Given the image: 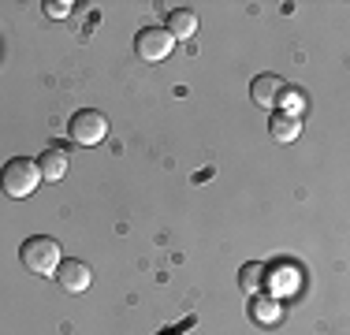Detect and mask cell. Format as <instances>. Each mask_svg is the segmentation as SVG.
I'll return each mask as SVG.
<instances>
[{"label":"cell","instance_id":"cell-1","mask_svg":"<svg viewBox=\"0 0 350 335\" xmlns=\"http://www.w3.org/2000/svg\"><path fill=\"white\" fill-rule=\"evenodd\" d=\"M41 183V172L30 157H12L4 168H0V187H4L8 198H30Z\"/></svg>","mask_w":350,"mask_h":335},{"label":"cell","instance_id":"cell-2","mask_svg":"<svg viewBox=\"0 0 350 335\" xmlns=\"http://www.w3.org/2000/svg\"><path fill=\"white\" fill-rule=\"evenodd\" d=\"M19 257H23V265L30 268L34 276H53L56 268H60V242L56 239H49V234H34V239H27L23 242V250H19Z\"/></svg>","mask_w":350,"mask_h":335},{"label":"cell","instance_id":"cell-3","mask_svg":"<svg viewBox=\"0 0 350 335\" xmlns=\"http://www.w3.org/2000/svg\"><path fill=\"white\" fill-rule=\"evenodd\" d=\"M68 134H71V142H79V146H86V149L101 146L105 134H108L105 112H97V108H82V112H75L71 123H68Z\"/></svg>","mask_w":350,"mask_h":335},{"label":"cell","instance_id":"cell-4","mask_svg":"<svg viewBox=\"0 0 350 335\" xmlns=\"http://www.w3.org/2000/svg\"><path fill=\"white\" fill-rule=\"evenodd\" d=\"M172 49H175V41H172V34L164 30V27H146V30H142L138 38H135V53H138L146 64L168 60Z\"/></svg>","mask_w":350,"mask_h":335},{"label":"cell","instance_id":"cell-5","mask_svg":"<svg viewBox=\"0 0 350 335\" xmlns=\"http://www.w3.org/2000/svg\"><path fill=\"white\" fill-rule=\"evenodd\" d=\"M53 280L60 283L64 291H71V295H82V291H90V283H94V268L86 261H79V257H64L60 268L53 272Z\"/></svg>","mask_w":350,"mask_h":335},{"label":"cell","instance_id":"cell-6","mask_svg":"<svg viewBox=\"0 0 350 335\" xmlns=\"http://www.w3.org/2000/svg\"><path fill=\"white\" fill-rule=\"evenodd\" d=\"M283 86H287V82H283L280 75L265 71V75H257V79L250 82V97H254V105H261V108H276Z\"/></svg>","mask_w":350,"mask_h":335},{"label":"cell","instance_id":"cell-7","mask_svg":"<svg viewBox=\"0 0 350 335\" xmlns=\"http://www.w3.org/2000/svg\"><path fill=\"white\" fill-rule=\"evenodd\" d=\"M38 172L45 183H60L68 175V149L64 146H49L45 153L38 157Z\"/></svg>","mask_w":350,"mask_h":335},{"label":"cell","instance_id":"cell-8","mask_svg":"<svg viewBox=\"0 0 350 335\" xmlns=\"http://www.w3.org/2000/svg\"><path fill=\"white\" fill-rule=\"evenodd\" d=\"M265 283H269V268H265L261 261L243 265V272H239V287H243V295L257 298V295L265 291Z\"/></svg>","mask_w":350,"mask_h":335},{"label":"cell","instance_id":"cell-9","mask_svg":"<svg viewBox=\"0 0 350 335\" xmlns=\"http://www.w3.org/2000/svg\"><path fill=\"white\" fill-rule=\"evenodd\" d=\"M172 34V41L179 38V41H190L198 34V15L194 12H187V8H175V12L168 15V27H164Z\"/></svg>","mask_w":350,"mask_h":335},{"label":"cell","instance_id":"cell-10","mask_svg":"<svg viewBox=\"0 0 350 335\" xmlns=\"http://www.w3.org/2000/svg\"><path fill=\"white\" fill-rule=\"evenodd\" d=\"M269 127H272V138H276V142H298V134H302V120H298V116H287V112H276Z\"/></svg>","mask_w":350,"mask_h":335},{"label":"cell","instance_id":"cell-11","mask_svg":"<svg viewBox=\"0 0 350 335\" xmlns=\"http://www.w3.org/2000/svg\"><path fill=\"white\" fill-rule=\"evenodd\" d=\"M283 317V309H280V302L276 298H257L254 302V321H261V324H276Z\"/></svg>","mask_w":350,"mask_h":335},{"label":"cell","instance_id":"cell-12","mask_svg":"<svg viewBox=\"0 0 350 335\" xmlns=\"http://www.w3.org/2000/svg\"><path fill=\"white\" fill-rule=\"evenodd\" d=\"M276 105H287V116H298L306 108V94H302V90H295V86H283V94H280Z\"/></svg>","mask_w":350,"mask_h":335},{"label":"cell","instance_id":"cell-13","mask_svg":"<svg viewBox=\"0 0 350 335\" xmlns=\"http://www.w3.org/2000/svg\"><path fill=\"white\" fill-rule=\"evenodd\" d=\"M68 12H71L68 0H60V4H56V0H49V4H45V15H49V19H64Z\"/></svg>","mask_w":350,"mask_h":335}]
</instances>
